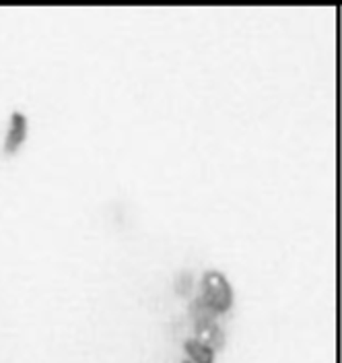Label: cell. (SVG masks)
<instances>
[{
    "label": "cell",
    "instance_id": "7a4b0ae2",
    "mask_svg": "<svg viewBox=\"0 0 342 363\" xmlns=\"http://www.w3.org/2000/svg\"><path fill=\"white\" fill-rule=\"evenodd\" d=\"M25 138H27V116L23 112H13L11 113L8 133L4 138V153L6 155L15 153L23 145Z\"/></svg>",
    "mask_w": 342,
    "mask_h": 363
},
{
    "label": "cell",
    "instance_id": "5b68a950",
    "mask_svg": "<svg viewBox=\"0 0 342 363\" xmlns=\"http://www.w3.org/2000/svg\"><path fill=\"white\" fill-rule=\"evenodd\" d=\"M190 314L194 318V324H196V322H208V320H215V318H217V314L210 310V306L206 303L200 295L190 303Z\"/></svg>",
    "mask_w": 342,
    "mask_h": 363
},
{
    "label": "cell",
    "instance_id": "3957f363",
    "mask_svg": "<svg viewBox=\"0 0 342 363\" xmlns=\"http://www.w3.org/2000/svg\"><path fill=\"white\" fill-rule=\"evenodd\" d=\"M196 337L200 342H205L206 347H210L212 351L221 349L225 345V333L223 328L217 324V320H208V322H196Z\"/></svg>",
    "mask_w": 342,
    "mask_h": 363
},
{
    "label": "cell",
    "instance_id": "52a82bcc",
    "mask_svg": "<svg viewBox=\"0 0 342 363\" xmlns=\"http://www.w3.org/2000/svg\"><path fill=\"white\" fill-rule=\"evenodd\" d=\"M182 363H192V362H182Z\"/></svg>",
    "mask_w": 342,
    "mask_h": 363
},
{
    "label": "cell",
    "instance_id": "8992f818",
    "mask_svg": "<svg viewBox=\"0 0 342 363\" xmlns=\"http://www.w3.org/2000/svg\"><path fill=\"white\" fill-rule=\"evenodd\" d=\"M194 287V281H192V274L190 272H182L180 277H178V294L188 295L190 294V289Z\"/></svg>",
    "mask_w": 342,
    "mask_h": 363
},
{
    "label": "cell",
    "instance_id": "277c9868",
    "mask_svg": "<svg viewBox=\"0 0 342 363\" xmlns=\"http://www.w3.org/2000/svg\"><path fill=\"white\" fill-rule=\"evenodd\" d=\"M186 353L192 363H215V351L198 339L186 340Z\"/></svg>",
    "mask_w": 342,
    "mask_h": 363
},
{
    "label": "cell",
    "instance_id": "6da1fadb",
    "mask_svg": "<svg viewBox=\"0 0 342 363\" xmlns=\"http://www.w3.org/2000/svg\"><path fill=\"white\" fill-rule=\"evenodd\" d=\"M200 297L210 306V310L219 316L231 310L233 306V289L227 277L221 271H206L203 274V294Z\"/></svg>",
    "mask_w": 342,
    "mask_h": 363
}]
</instances>
